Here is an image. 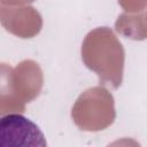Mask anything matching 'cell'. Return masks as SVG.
<instances>
[{"instance_id":"1","label":"cell","mask_w":147,"mask_h":147,"mask_svg":"<svg viewBox=\"0 0 147 147\" xmlns=\"http://www.w3.org/2000/svg\"><path fill=\"white\" fill-rule=\"evenodd\" d=\"M47 145L40 127L21 114H8L0 117V146Z\"/></svg>"}]
</instances>
